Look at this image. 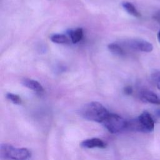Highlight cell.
Here are the masks:
<instances>
[{
	"instance_id": "1",
	"label": "cell",
	"mask_w": 160,
	"mask_h": 160,
	"mask_svg": "<svg viewBox=\"0 0 160 160\" xmlns=\"http://www.w3.org/2000/svg\"><path fill=\"white\" fill-rule=\"evenodd\" d=\"M109 114L102 104L94 101L86 104L81 110V114L84 118L98 122H102Z\"/></svg>"
},
{
	"instance_id": "2",
	"label": "cell",
	"mask_w": 160,
	"mask_h": 160,
	"mask_svg": "<svg viewBox=\"0 0 160 160\" xmlns=\"http://www.w3.org/2000/svg\"><path fill=\"white\" fill-rule=\"evenodd\" d=\"M127 128L132 130L149 132L154 129V121L149 112L144 111L136 119L127 122Z\"/></svg>"
},
{
	"instance_id": "3",
	"label": "cell",
	"mask_w": 160,
	"mask_h": 160,
	"mask_svg": "<svg viewBox=\"0 0 160 160\" xmlns=\"http://www.w3.org/2000/svg\"><path fill=\"white\" fill-rule=\"evenodd\" d=\"M31 152L27 148H16L11 144H2L0 147V157L4 159L27 160Z\"/></svg>"
},
{
	"instance_id": "4",
	"label": "cell",
	"mask_w": 160,
	"mask_h": 160,
	"mask_svg": "<svg viewBox=\"0 0 160 160\" xmlns=\"http://www.w3.org/2000/svg\"><path fill=\"white\" fill-rule=\"evenodd\" d=\"M111 133H117L127 128V121L121 116L109 113L102 122Z\"/></svg>"
},
{
	"instance_id": "5",
	"label": "cell",
	"mask_w": 160,
	"mask_h": 160,
	"mask_svg": "<svg viewBox=\"0 0 160 160\" xmlns=\"http://www.w3.org/2000/svg\"><path fill=\"white\" fill-rule=\"evenodd\" d=\"M129 44L133 49L142 52H149L153 50L152 44L151 42L144 39H132L130 41Z\"/></svg>"
},
{
	"instance_id": "6",
	"label": "cell",
	"mask_w": 160,
	"mask_h": 160,
	"mask_svg": "<svg viewBox=\"0 0 160 160\" xmlns=\"http://www.w3.org/2000/svg\"><path fill=\"white\" fill-rule=\"evenodd\" d=\"M141 99L151 104L160 105V98L156 94L149 90H142L140 93Z\"/></svg>"
},
{
	"instance_id": "7",
	"label": "cell",
	"mask_w": 160,
	"mask_h": 160,
	"mask_svg": "<svg viewBox=\"0 0 160 160\" xmlns=\"http://www.w3.org/2000/svg\"><path fill=\"white\" fill-rule=\"evenodd\" d=\"M81 146L84 148H105L106 145L101 139L99 138H91L84 140L81 142Z\"/></svg>"
},
{
	"instance_id": "8",
	"label": "cell",
	"mask_w": 160,
	"mask_h": 160,
	"mask_svg": "<svg viewBox=\"0 0 160 160\" xmlns=\"http://www.w3.org/2000/svg\"><path fill=\"white\" fill-rule=\"evenodd\" d=\"M22 84L28 88L34 91L36 93L41 94L44 92V89L42 85L37 81L29 79H24L22 82Z\"/></svg>"
},
{
	"instance_id": "9",
	"label": "cell",
	"mask_w": 160,
	"mask_h": 160,
	"mask_svg": "<svg viewBox=\"0 0 160 160\" xmlns=\"http://www.w3.org/2000/svg\"><path fill=\"white\" fill-rule=\"evenodd\" d=\"M122 6L123 8L131 15L136 18H140L141 16L140 12L137 10L136 7L130 2L124 1L122 2Z\"/></svg>"
},
{
	"instance_id": "10",
	"label": "cell",
	"mask_w": 160,
	"mask_h": 160,
	"mask_svg": "<svg viewBox=\"0 0 160 160\" xmlns=\"http://www.w3.org/2000/svg\"><path fill=\"white\" fill-rule=\"evenodd\" d=\"M68 34L72 43H77L80 41L83 37V30L82 28H78L76 30H70Z\"/></svg>"
},
{
	"instance_id": "11",
	"label": "cell",
	"mask_w": 160,
	"mask_h": 160,
	"mask_svg": "<svg viewBox=\"0 0 160 160\" xmlns=\"http://www.w3.org/2000/svg\"><path fill=\"white\" fill-rule=\"evenodd\" d=\"M51 41L57 44H68L69 42V38L62 34H56L51 37Z\"/></svg>"
},
{
	"instance_id": "12",
	"label": "cell",
	"mask_w": 160,
	"mask_h": 160,
	"mask_svg": "<svg viewBox=\"0 0 160 160\" xmlns=\"http://www.w3.org/2000/svg\"><path fill=\"white\" fill-rule=\"evenodd\" d=\"M108 48L109 50L111 53L115 54V55H118V56H121L124 54V51L123 49L121 48V46L116 44V43H111L108 46Z\"/></svg>"
},
{
	"instance_id": "13",
	"label": "cell",
	"mask_w": 160,
	"mask_h": 160,
	"mask_svg": "<svg viewBox=\"0 0 160 160\" xmlns=\"http://www.w3.org/2000/svg\"><path fill=\"white\" fill-rule=\"evenodd\" d=\"M151 80L156 88L160 90V71H156L151 74Z\"/></svg>"
},
{
	"instance_id": "14",
	"label": "cell",
	"mask_w": 160,
	"mask_h": 160,
	"mask_svg": "<svg viewBox=\"0 0 160 160\" xmlns=\"http://www.w3.org/2000/svg\"><path fill=\"white\" fill-rule=\"evenodd\" d=\"M6 98L15 104H19L21 102L20 97L17 94H14L12 93H8L6 94Z\"/></svg>"
},
{
	"instance_id": "15",
	"label": "cell",
	"mask_w": 160,
	"mask_h": 160,
	"mask_svg": "<svg viewBox=\"0 0 160 160\" xmlns=\"http://www.w3.org/2000/svg\"><path fill=\"white\" fill-rule=\"evenodd\" d=\"M133 92V89L130 86H126L124 88V92L126 94V95H131Z\"/></svg>"
},
{
	"instance_id": "16",
	"label": "cell",
	"mask_w": 160,
	"mask_h": 160,
	"mask_svg": "<svg viewBox=\"0 0 160 160\" xmlns=\"http://www.w3.org/2000/svg\"><path fill=\"white\" fill-rule=\"evenodd\" d=\"M153 18L160 24V11L156 12L154 15H153Z\"/></svg>"
},
{
	"instance_id": "17",
	"label": "cell",
	"mask_w": 160,
	"mask_h": 160,
	"mask_svg": "<svg viewBox=\"0 0 160 160\" xmlns=\"http://www.w3.org/2000/svg\"><path fill=\"white\" fill-rule=\"evenodd\" d=\"M155 114L156 116L160 118V108L157 109L156 111H155Z\"/></svg>"
},
{
	"instance_id": "18",
	"label": "cell",
	"mask_w": 160,
	"mask_h": 160,
	"mask_svg": "<svg viewBox=\"0 0 160 160\" xmlns=\"http://www.w3.org/2000/svg\"><path fill=\"white\" fill-rule=\"evenodd\" d=\"M158 41H159V43H160V31L158 32Z\"/></svg>"
}]
</instances>
